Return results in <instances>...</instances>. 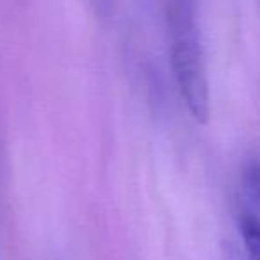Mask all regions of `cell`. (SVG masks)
<instances>
[{"mask_svg":"<svg viewBox=\"0 0 260 260\" xmlns=\"http://www.w3.org/2000/svg\"><path fill=\"white\" fill-rule=\"evenodd\" d=\"M170 61L187 111L200 123L209 118L210 96L205 55L194 9L189 0H170L166 9Z\"/></svg>","mask_w":260,"mask_h":260,"instance_id":"6da1fadb","label":"cell"},{"mask_svg":"<svg viewBox=\"0 0 260 260\" xmlns=\"http://www.w3.org/2000/svg\"><path fill=\"white\" fill-rule=\"evenodd\" d=\"M237 223L241 234V260H260V160L244 164L237 192Z\"/></svg>","mask_w":260,"mask_h":260,"instance_id":"7a4b0ae2","label":"cell"},{"mask_svg":"<svg viewBox=\"0 0 260 260\" xmlns=\"http://www.w3.org/2000/svg\"><path fill=\"white\" fill-rule=\"evenodd\" d=\"M87 4L91 6V9L94 11V15L98 16H109L112 9V0H87Z\"/></svg>","mask_w":260,"mask_h":260,"instance_id":"3957f363","label":"cell"}]
</instances>
